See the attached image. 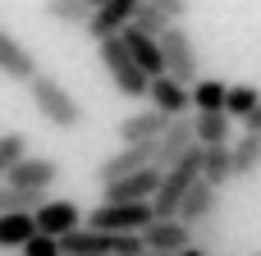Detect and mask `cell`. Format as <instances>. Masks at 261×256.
Instances as JSON below:
<instances>
[{
    "label": "cell",
    "mask_w": 261,
    "mask_h": 256,
    "mask_svg": "<svg viewBox=\"0 0 261 256\" xmlns=\"http://www.w3.org/2000/svg\"><path fill=\"white\" fill-rule=\"evenodd\" d=\"M28 96H32V110L50 124V128H60V133H73V128H83V105H78V96L55 78V73H32V82H28Z\"/></svg>",
    "instance_id": "1"
},
{
    "label": "cell",
    "mask_w": 261,
    "mask_h": 256,
    "mask_svg": "<svg viewBox=\"0 0 261 256\" xmlns=\"http://www.w3.org/2000/svg\"><path fill=\"white\" fill-rule=\"evenodd\" d=\"M161 64H165V78H174V82H184V87H193L197 78H202V64H197V46H193V37H188V27L184 23H170L165 32H161Z\"/></svg>",
    "instance_id": "2"
},
{
    "label": "cell",
    "mask_w": 261,
    "mask_h": 256,
    "mask_svg": "<svg viewBox=\"0 0 261 256\" xmlns=\"http://www.w3.org/2000/svg\"><path fill=\"white\" fill-rule=\"evenodd\" d=\"M96 55H101V69L110 73V82H115V92L119 96H128V101H142L147 96V73L128 60V50H124V41L119 37H106V41H96Z\"/></svg>",
    "instance_id": "3"
},
{
    "label": "cell",
    "mask_w": 261,
    "mask_h": 256,
    "mask_svg": "<svg viewBox=\"0 0 261 256\" xmlns=\"http://www.w3.org/2000/svg\"><path fill=\"white\" fill-rule=\"evenodd\" d=\"M151 202H133V206H115V202H101L92 215H83V229H96V234H142L151 224Z\"/></svg>",
    "instance_id": "4"
},
{
    "label": "cell",
    "mask_w": 261,
    "mask_h": 256,
    "mask_svg": "<svg viewBox=\"0 0 261 256\" xmlns=\"http://www.w3.org/2000/svg\"><path fill=\"white\" fill-rule=\"evenodd\" d=\"M188 151H197V137H193V115H184V119H170L165 124V133L156 137V169L165 174L170 165H179Z\"/></svg>",
    "instance_id": "5"
},
{
    "label": "cell",
    "mask_w": 261,
    "mask_h": 256,
    "mask_svg": "<svg viewBox=\"0 0 261 256\" xmlns=\"http://www.w3.org/2000/svg\"><path fill=\"white\" fill-rule=\"evenodd\" d=\"M156 160V142H138V147H119L115 156H106L101 165H96V183L106 188V183H119V179H128V174H138V169H147Z\"/></svg>",
    "instance_id": "6"
},
{
    "label": "cell",
    "mask_w": 261,
    "mask_h": 256,
    "mask_svg": "<svg viewBox=\"0 0 261 256\" xmlns=\"http://www.w3.org/2000/svg\"><path fill=\"white\" fill-rule=\"evenodd\" d=\"M32 224H37L41 238H55V243H60V238H69L73 229H83V211H78L73 202H50V197H46V202L32 211Z\"/></svg>",
    "instance_id": "7"
},
{
    "label": "cell",
    "mask_w": 261,
    "mask_h": 256,
    "mask_svg": "<svg viewBox=\"0 0 261 256\" xmlns=\"http://www.w3.org/2000/svg\"><path fill=\"white\" fill-rule=\"evenodd\" d=\"M138 238H142V252L151 256H179L184 247H193V229L179 220H151Z\"/></svg>",
    "instance_id": "8"
},
{
    "label": "cell",
    "mask_w": 261,
    "mask_h": 256,
    "mask_svg": "<svg viewBox=\"0 0 261 256\" xmlns=\"http://www.w3.org/2000/svg\"><path fill=\"white\" fill-rule=\"evenodd\" d=\"M60 179V160H50V156H23L0 183H9V188H23V192H46L50 183Z\"/></svg>",
    "instance_id": "9"
},
{
    "label": "cell",
    "mask_w": 261,
    "mask_h": 256,
    "mask_svg": "<svg viewBox=\"0 0 261 256\" xmlns=\"http://www.w3.org/2000/svg\"><path fill=\"white\" fill-rule=\"evenodd\" d=\"M138 5H142V0H101V5L92 9V18H87V37H92V41L119 37V32H124V27L133 23Z\"/></svg>",
    "instance_id": "10"
},
{
    "label": "cell",
    "mask_w": 261,
    "mask_h": 256,
    "mask_svg": "<svg viewBox=\"0 0 261 256\" xmlns=\"http://www.w3.org/2000/svg\"><path fill=\"white\" fill-rule=\"evenodd\" d=\"M147 101H151V110H156V115H165V119H184V115H193L188 87H184V82H174V78H165V73L147 82Z\"/></svg>",
    "instance_id": "11"
},
{
    "label": "cell",
    "mask_w": 261,
    "mask_h": 256,
    "mask_svg": "<svg viewBox=\"0 0 261 256\" xmlns=\"http://www.w3.org/2000/svg\"><path fill=\"white\" fill-rule=\"evenodd\" d=\"M156 183H161V169L147 165V169L119 179V183H106L101 192H106V202H115V206H133V202H151V197H156Z\"/></svg>",
    "instance_id": "12"
},
{
    "label": "cell",
    "mask_w": 261,
    "mask_h": 256,
    "mask_svg": "<svg viewBox=\"0 0 261 256\" xmlns=\"http://www.w3.org/2000/svg\"><path fill=\"white\" fill-rule=\"evenodd\" d=\"M220 215V188H211V183H193L188 192H184V202H179V211H174V220L179 224H202V220H216Z\"/></svg>",
    "instance_id": "13"
},
{
    "label": "cell",
    "mask_w": 261,
    "mask_h": 256,
    "mask_svg": "<svg viewBox=\"0 0 261 256\" xmlns=\"http://www.w3.org/2000/svg\"><path fill=\"white\" fill-rule=\"evenodd\" d=\"M0 73H5V78H14V82H32V73H37L32 50L14 37L9 27H0Z\"/></svg>",
    "instance_id": "14"
},
{
    "label": "cell",
    "mask_w": 261,
    "mask_h": 256,
    "mask_svg": "<svg viewBox=\"0 0 261 256\" xmlns=\"http://www.w3.org/2000/svg\"><path fill=\"white\" fill-rule=\"evenodd\" d=\"M165 124H170V119H165V115H156L151 105H147V110H133V115H124V119H119V142H124V147L156 142V137L165 133Z\"/></svg>",
    "instance_id": "15"
},
{
    "label": "cell",
    "mask_w": 261,
    "mask_h": 256,
    "mask_svg": "<svg viewBox=\"0 0 261 256\" xmlns=\"http://www.w3.org/2000/svg\"><path fill=\"white\" fill-rule=\"evenodd\" d=\"M119 41H124L128 60H133L147 78H161V73H165V64H161V46H156L151 37H142L138 27H124V32H119Z\"/></svg>",
    "instance_id": "16"
},
{
    "label": "cell",
    "mask_w": 261,
    "mask_h": 256,
    "mask_svg": "<svg viewBox=\"0 0 261 256\" xmlns=\"http://www.w3.org/2000/svg\"><path fill=\"white\" fill-rule=\"evenodd\" d=\"M193 137H197V147H229L234 119L225 110H197L193 115Z\"/></svg>",
    "instance_id": "17"
},
{
    "label": "cell",
    "mask_w": 261,
    "mask_h": 256,
    "mask_svg": "<svg viewBox=\"0 0 261 256\" xmlns=\"http://www.w3.org/2000/svg\"><path fill=\"white\" fill-rule=\"evenodd\" d=\"M261 169V137L257 133H243L239 142H229V174L234 179H248Z\"/></svg>",
    "instance_id": "18"
},
{
    "label": "cell",
    "mask_w": 261,
    "mask_h": 256,
    "mask_svg": "<svg viewBox=\"0 0 261 256\" xmlns=\"http://www.w3.org/2000/svg\"><path fill=\"white\" fill-rule=\"evenodd\" d=\"M197 179L211 183V188H225L234 174H229V147H197Z\"/></svg>",
    "instance_id": "19"
},
{
    "label": "cell",
    "mask_w": 261,
    "mask_h": 256,
    "mask_svg": "<svg viewBox=\"0 0 261 256\" xmlns=\"http://www.w3.org/2000/svg\"><path fill=\"white\" fill-rule=\"evenodd\" d=\"M41 14H46L50 23H64V27H87L92 5H87V0H41Z\"/></svg>",
    "instance_id": "20"
},
{
    "label": "cell",
    "mask_w": 261,
    "mask_h": 256,
    "mask_svg": "<svg viewBox=\"0 0 261 256\" xmlns=\"http://www.w3.org/2000/svg\"><path fill=\"white\" fill-rule=\"evenodd\" d=\"M225 87H229V82H220V78H197V82L188 87L193 115H197V110H225Z\"/></svg>",
    "instance_id": "21"
},
{
    "label": "cell",
    "mask_w": 261,
    "mask_h": 256,
    "mask_svg": "<svg viewBox=\"0 0 261 256\" xmlns=\"http://www.w3.org/2000/svg\"><path fill=\"white\" fill-rule=\"evenodd\" d=\"M41 202H46V192H23V188L0 183V215H32Z\"/></svg>",
    "instance_id": "22"
},
{
    "label": "cell",
    "mask_w": 261,
    "mask_h": 256,
    "mask_svg": "<svg viewBox=\"0 0 261 256\" xmlns=\"http://www.w3.org/2000/svg\"><path fill=\"white\" fill-rule=\"evenodd\" d=\"M257 105H261V92H257V87H248V82L225 87V115H229V119H248Z\"/></svg>",
    "instance_id": "23"
},
{
    "label": "cell",
    "mask_w": 261,
    "mask_h": 256,
    "mask_svg": "<svg viewBox=\"0 0 261 256\" xmlns=\"http://www.w3.org/2000/svg\"><path fill=\"white\" fill-rule=\"evenodd\" d=\"M32 234H37L32 215H0V247H14V252H18Z\"/></svg>",
    "instance_id": "24"
},
{
    "label": "cell",
    "mask_w": 261,
    "mask_h": 256,
    "mask_svg": "<svg viewBox=\"0 0 261 256\" xmlns=\"http://www.w3.org/2000/svg\"><path fill=\"white\" fill-rule=\"evenodd\" d=\"M28 147H32V142H28L23 133H0V179H5V174L18 165L23 156H32Z\"/></svg>",
    "instance_id": "25"
},
{
    "label": "cell",
    "mask_w": 261,
    "mask_h": 256,
    "mask_svg": "<svg viewBox=\"0 0 261 256\" xmlns=\"http://www.w3.org/2000/svg\"><path fill=\"white\" fill-rule=\"evenodd\" d=\"M128 27H138L142 37H151V41H161V32L170 27V18H165V14H156L151 5H138V14H133V23H128Z\"/></svg>",
    "instance_id": "26"
},
{
    "label": "cell",
    "mask_w": 261,
    "mask_h": 256,
    "mask_svg": "<svg viewBox=\"0 0 261 256\" xmlns=\"http://www.w3.org/2000/svg\"><path fill=\"white\" fill-rule=\"evenodd\" d=\"M220 238H225V229H220V220H202V224H193V247L197 252H216L220 247Z\"/></svg>",
    "instance_id": "27"
},
{
    "label": "cell",
    "mask_w": 261,
    "mask_h": 256,
    "mask_svg": "<svg viewBox=\"0 0 261 256\" xmlns=\"http://www.w3.org/2000/svg\"><path fill=\"white\" fill-rule=\"evenodd\" d=\"M18 256H60V243H55V238H41V234H32V238L18 247Z\"/></svg>",
    "instance_id": "28"
},
{
    "label": "cell",
    "mask_w": 261,
    "mask_h": 256,
    "mask_svg": "<svg viewBox=\"0 0 261 256\" xmlns=\"http://www.w3.org/2000/svg\"><path fill=\"white\" fill-rule=\"evenodd\" d=\"M142 5H151V9H156V14H165L170 23L188 18V0H142Z\"/></svg>",
    "instance_id": "29"
},
{
    "label": "cell",
    "mask_w": 261,
    "mask_h": 256,
    "mask_svg": "<svg viewBox=\"0 0 261 256\" xmlns=\"http://www.w3.org/2000/svg\"><path fill=\"white\" fill-rule=\"evenodd\" d=\"M243 124H248V133H257V137H261V105L248 115V119H243Z\"/></svg>",
    "instance_id": "30"
},
{
    "label": "cell",
    "mask_w": 261,
    "mask_h": 256,
    "mask_svg": "<svg viewBox=\"0 0 261 256\" xmlns=\"http://www.w3.org/2000/svg\"><path fill=\"white\" fill-rule=\"evenodd\" d=\"M87 5H92V9H96V5H101V0H87Z\"/></svg>",
    "instance_id": "31"
},
{
    "label": "cell",
    "mask_w": 261,
    "mask_h": 256,
    "mask_svg": "<svg viewBox=\"0 0 261 256\" xmlns=\"http://www.w3.org/2000/svg\"><path fill=\"white\" fill-rule=\"evenodd\" d=\"M142 256H151V252H142Z\"/></svg>",
    "instance_id": "32"
},
{
    "label": "cell",
    "mask_w": 261,
    "mask_h": 256,
    "mask_svg": "<svg viewBox=\"0 0 261 256\" xmlns=\"http://www.w3.org/2000/svg\"><path fill=\"white\" fill-rule=\"evenodd\" d=\"M257 256H261V252H257Z\"/></svg>",
    "instance_id": "33"
}]
</instances>
